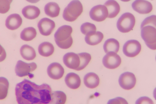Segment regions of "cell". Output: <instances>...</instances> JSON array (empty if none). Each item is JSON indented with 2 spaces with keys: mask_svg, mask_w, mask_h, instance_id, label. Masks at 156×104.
<instances>
[{
  "mask_svg": "<svg viewBox=\"0 0 156 104\" xmlns=\"http://www.w3.org/2000/svg\"><path fill=\"white\" fill-rule=\"evenodd\" d=\"M15 91L18 104H48L51 100V89L46 84L38 85L25 79L17 84Z\"/></svg>",
  "mask_w": 156,
  "mask_h": 104,
  "instance_id": "1",
  "label": "cell"
},
{
  "mask_svg": "<svg viewBox=\"0 0 156 104\" xmlns=\"http://www.w3.org/2000/svg\"><path fill=\"white\" fill-rule=\"evenodd\" d=\"M156 16L152 15L145 18L141 26V35L150 49H156Z\"/></svg>",
  "mask_w": 156,
  "mask_h": 104,
  "instance_id": "2",
  "label": "cell"
},
{
  "mask_svg": "<svg viewBox=\"0 0 156 104\" xmlns=\"http://www.w3.org/2000/svg\"><path fill=\"white\" fill-rule=\"evenodd\" d=\"M73 29L72 27L64 25L59 27L54 34L55 40L59 48L66 49L72 46L73 40L71 34Z\"/></svg>",
  "mask_w": 156,
  "mask_h": 104,
  "instance_id": "3",
  "label": "cell"
},
{
  "mask_svg": "<svg viewBox=\"0 0 156 104\" xmlns=\"http://www.w3.org/2000/svg\"><path fill=\"white\" fill-rule=\"evenodd\" d=\"M83 11V7L81 2L78 0H73L64 9L63 17L67 21H73L81 15Z\"/></svg>",
  "mask_w": 156,
  "mask_h": 104,
  "instance_id": "4",
  "label": "cell"
},
{
  "mask_svg": "<svg viewBox=\"0 0 156 104\" xmlns=\"http://www.w3.org/2000/svg\"><path fill=\"white\" fill-rule=\"evenodd\" d=\"M135 23L134 15L129 12L122 14L118 20L117 27L118 30L123 33H127L132 30Z\"/></svg>",
  "mask_w": 156,
  "mask_h": 104,
  "instance_id": "5",
  "label": "cell"
},
{
  "mask_svg": "<svg viewBox=\"0 0 156 104\" xmlns=\"http://www.w3.org/2000/svg\"><path fill=\"white\" fill-rule=\"evenodd\" d=\"M37 68V65L34 62L27 63L22 60H18L15 68V72L16 75L20 77L28 76L30 78L34 77L31 73Z\"/></svg>",
  "mask_w": 156,
  "mask_h": 104,
  "instance_id": "6",
  "label": "cell"
},
{
  "mask_svg": "<svg viewBox=\"0 0 156 104\" xmlns=\"http://www.w3.org/2000/svg\"><path fill=\"white\" fill-rule=\"evenodd\" d=\"M141 46L140 43L135 40H130L126 41L122 48L123 53L126 56L133 57L137 55L140 52Z\"/></svg>",
  "mask_w": 156,
  "mask_h": 104,
  "instance_id": "7",
  "label": "cell"
},
{
  "mask_svg": "<svg viewBox=\"0 0 156 104\" xmlns=\"http://www.w3.org/2000/svg\"><path fill=\"white\" fill-rule=\"evenodd\" d=\"M136 79L134 74L132 73L126 72L120 76L119 83L122 88L127 90L133 88L135 86Z\"/></svg>",
  "mask_w": 156,
  "mask_h": 104,
  "instance_id": "8",
  "label": "cell"
},
{
  "mask_svg": "<svg viewBox=\"0 0 156 104\" xmlns=\"http://www.w3.org/2000/svg\"><path fill=\"white\" fill-rule=\"evenodd\" d=\"M121 59L116 53L110 52L107 53L103 57L102 63L106 68L109 69H115L119 66Z\"/></svg>",
  "mask_w": 156,
  "mask_h": 104,
  "instance_id": "9",
  "label": "cell"
},
{
  "mask_svg": "<svg viewBox=\"0 0 156 104\" xmlns=\"http://www.w3.org/2000/svg\"><path fill=\"white\" fill-rule=\"evenodd\" d=\"M108 11L104 5H98L94 6L91 9L89 15L91 18L97 22L104 20L108 17Z\"/></svg>",
  "mask_w": 156,
  "mask_h": 104,
  "instance_id": "10",
  "label": "cell"
},
{
  "mask_svg": "<svg viewBox=\"0 0 156 104\" xmlns=\"http://www.w3.org/2000/svg\"><path fill=\"white\" fill-rule=\"evenodd\" d=\"M37 27L40 33L44 36H48L55 27V23L52 20L47 18L41 19L38 22Z\"/></svg>",
  "mask_w": 156,
  "mask_h": 104,
  "instance_id": "11",
  "label": "cell"
},
{
  "mask_svg": "<svg viewBox=\"0 0 156 104\" xmlns=\"http://www.w3.org/2000/svg\"><path fill=\"white\" fill-rule=\"evenodd\" d=\"M132 7L135 11L142 14H148L153 9L151 3L146 0H135L132 3Z\"/></svg>",
  "mask_w": 156,
  "mask_h": 104,
  "instance_id": "12",
  "label": "cell"
},
{
  "mask_svg": "<svg viewBox=\"0 0 156 104\" xmlns=\"http://www.w3.org/2000/svg\"><path fill=\"white\" fill-rule=\"evenodd\" d=\"M63 62L68 68L76 70L80 63V58L78 54L69 52L66 53L63 56Z\"/></svg>",
  "mask_w": 156,
  "mask_h": 104,
  "instance_id": "13",
  "label": "cell"
},
{
  "mask_svg": "<svg viewBox=\"0 0 156 104\" xmlns=\"http://www.w3.org/2000/svg\"><path fill=\"white\" fill-rule=\"evenodd\" d=\"M47 72L48 75L51 78L58 80L62 77L64 73V70L60 63L54 62L48 66Z\"/></svg>",
  "mask_w": 156,
  "mask_h": 104,
  "instance_id": "14",
  "label": "cell"
},
{
  "mask_svg": "<svg viewBox=\"0 0 156 104\" xmlns=\"http://www.w3.org/2000/svg\"><path fill=\"white\" fill-rule=\"evenodd\" d=\"M22 23V19L18 14L14 13L9 15L5 20V25L8 29L15 30L19 28Z\"/></svg>",
  "mask_w": 156,
  "mask_h": 104,
  "instance_id": "15",
  "label": "cell"
},
{
  "mask_svg": "<svg viewBox=\"0 0 156 104\" xmlns=\"http://www.w3.org/2000/svg\"><path fill=\"white\" fill-rule=\"evenodd\" d=\"M65 81L66 85L72 89L78 88L81 84V80L79 76L73 72L69 73L66 75Z\"/></svg>",
  "mask_w": 156,
  "mask_h": 104,
  "instance_id": "16",
  "label": "cell"
},
{
  "mask_svg": "<svg viewBox=\"0 0 156 104\" xmlns=\"http://www.w3.org/2000/svg\"><path fill=\"white\" fill-rule=\"evenodd\" d=\"M103 33L99 31L92 32L87 34L85 37L86 43L91 45H94L100 43L103 39Z\"/></svg>",
  "mask_w": 156,
  "mask_h": 104,
  "instance_id": "17",
  "label": "cell"
},
{
  "mask_svg": "<svg viewBox=\"0 0 156 104\" xmlns=\"http://www.w3.org/2000/svg\"><path fill=\"white\" fill-rule=\"evenodd\" d=\"M83 82L87 88H94L99 85L100 79L96 74L93 72H90L84 76Z\"/></svg>",
  "mask_w": 156,
  "mask_h": 104,
  "instance_id": "18",
  "label": "cell"
},
{
  "mask_svg": "<svg viewBox=\"0 0 156 104\" xmlns=\"http://www.w3.org/2000/svg\"><path fill=\"white\" fill-rule=\"evenodd\" d=\"M22 12L25 18L33 20L37 18L39 16L40 14V10L35 6L29 5L23 8Z\"/></svg>",
  "mask_w": 156,
  "mask_h": 104,
  "instance_id": "19",
  "label": "cell"
},
{
  "mask_svg": "<svg viewBox=\"0 0 156 104\" xmlns=\"http://www.w3.org/2000/svg\"><path fill=\"white\" fill-rule=\"evenodd\" d=\"M104 5L108 10V17L109 18H112L115 17L119 12L120 5L115 1L108 0L105 3Z\"/></svg>",
  "mask_w": 156,
  "mask_h": 104,
  "instance_id": "20",
  "label": "cell"
},
{
  "mask_svg": "<svg viewBox=\"0 0 156 104\" xmlns=\"http://www.w3.org/2000/svg\"><path fill=\"white\" fill-rule=\"evenodd\" d=\"M20 52L22 57L27 60H33L36 57V54L34 49L27 45H22L20 48Z\"/></svg>",
  "mask_w": 156,
  "mask_h": 104,
  "instance_id": "21",
  "label": "cell"
},
{
  "mask_svg": "<svg viewBox=\"0 0 156 104\" xmlns=\"http://www.w3.org/2000/svg\"><path fill=\"white\" fill-rule=\"evenodd\" d=\"M119 48V43L116 39L110 38L107 40L103 45V48L105 53L113 52L116 53Z\"/></svg>",
  "mask_w": 156,
  "mask_h": 104,
  "instance_id": "22",
  "label": "cell"
},
{
  "mask_svg": "<svg viewBox=\"0 0 156 104\" xmlns=\"http://www.w3.org/2000/svg\"><path fill=\"white\" fill-rule=\"evenodd\" d=\"M38 51L41 55L44 57H48L53 54L54 47L51 43L44 42L39 45Z\"/></svg>",
  "mask_w": 156,
  "mask_h": 104,
  "instance_id": "23",
  "label": "cell"
},
{
  "mask_svg": "<svg viewBox=\"0 0 156 104\" xmlns=\"http://www.w3.org/2000/svg\"><path fill=\"white\" fill-rule=\"evenodd\" d=\"M45 14L48 16L54 18L58 16L60 11L58 5L55 2H49L46 4L44 8Z\"/></svg>",
  "mask_w": 156,
  "mask_h": 104,
  "instance_id": "24",
  "label": "cell"
},
{
  "mask_svg": "<svg viewBox=\"0 0 156 104\" xmlns=\"http://www.w3.org/2000/svg\"><path fill=\"white\" fill-rule=\"evenodd\" d=\"M51 101L48 104H65L66 100V96L62 91H54L51 93Z\"/></svg>",
  "mask_w": 156,
  "mask_h": 104,
  "instance_id": "25",
  "label": "cell"
},
{
  "mask_svg": "<svg viewBox=\"0 0 156 104\" xmlns=\"http://www.w3.org/2000/svg\"><path fill=\"white\" fill-rule=\"evenodd\" d=\"M36 30L32 27H29L24 28L20 34L21 38L23 40L28 41L32 40L36 36Z\"/></svg>",
  "mask_w": 156,
  "mask_h": 104,
  "instance_id": "26",
  "label": "cell"
},
{
  "mask_svg": "<svg viewBox=\"0 0 156 104\" xmlns=\"http://www.w3.org/2000/svg\"><path fill=\"white\" fill-rule=\"evenodd\" d=\"M9 85V82L6 78L0 77V100L3 99L6 97Z\"/></svg>",
  "mask_w": 156,
  "mask_h": 104,
  "instance_id": "27",
  "label": "cell"
},
{
  "mask_svg": "<svg viewBox=\"0 0 156 104\" xmlns=\"http://www.w3.org/2000/svg\"><path fill=\"white\" fill-rule=\"evenodd\" d=\"M80 59V63L79 67L76 70L79 71L84 69L91 60V55L87 52H82L78 54Z\"/></svg>",
  "mask_w": 156,
  "mask_h": 104,
  "instance_id": "28",
  "label": "cell"
},
{
  "mask_svg": "<svg viewBox=\"0 0 156 104\" xmlns=\"http://www.w3.org/2000/svg\"><path fill=\"white\" fill-rule=\"evenodd\" d=\"M80 30L84 35L92 32L96 31V27L95 25L89 22L83 23L80 27Z\"/></svg>",
  "mask_w": 156,
  "mask_h": 104,
  "instance_id": "29",
  "label": "cell"
},
{
  "mask_svg": "<svg viewBox=\"0 0 156 104\" xmlns=\"http://www.w3.org/2000/svg\"><path fill=\"white\" fill-rule=\"evenodd\" d=\"M12 0H0V13L5 14L9 10Z\"/></svg>",
  "mask_w": 156,
  "mask_h": 104,
  "instance_id": "30",
  "label": "cell"
},
{
  "mask_svg": "<svg viewBox=\"0 0 156 104\" xmlns=\"http://www.w3.org/2000/svg\"><path fill=\"white\" fill-rule=\"evenodd\" d=\"M107 104H128V103L125 99L118 97L109 100Z\"/></svg>",
  "mask_w": 156,
  "mask_h": 104,
  "instance_id": "31",
  "label": "cell"
},
{
  "mask_svg": "<svg viewBox=\"0 0 156 104\" xmlns=\"http://www.w3.org/2000/svg\"><path fill=\"white\" fill-rule=\"evenodd\" d=\"M135 104H154L152 100L147 96H142L137 99Z\"/></svg>",
  "mask_w": 156,
  "mask_h": 104,
  "instance_id": "32",
  "label": "cell"
},
{
  "mask_svg": "<svg viewBox=\"0 0 156 104\" xmlns=\"http://www.w3.org/2000/svg\"><path fill=\"white\" fill-rule=\"evenodd\" d=\"M6 53L4 48L0 44V62L4 61L6 57Z\"/></svg>",
  "mask_w": 156,
  "mask_h": 104,
  "instance_id": "33",
  "label": "cell"
}]
</instances>
